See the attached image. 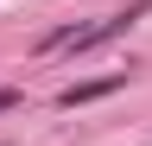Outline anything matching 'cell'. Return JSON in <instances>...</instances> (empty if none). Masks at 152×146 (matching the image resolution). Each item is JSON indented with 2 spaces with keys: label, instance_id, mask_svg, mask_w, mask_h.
I'll use <instances>...</instances> for the list:
<instances>
[{
  "label": "cell",
  "instance_id": "6da1fadb",
  "mask_svg": "<svg viewBox=\"0 0 152 146\" xmlns=\"http://www.w3.org/2000/svg\"><path fill=\"white\" fill-rule=\"evenodd\" d=\"M114 89H127V70H114V76H95V83H70L64 95V108H83V102H95V95H114Z\"/></svg>",
  "mask_w": 152,
  "mask_h": 146
},
{
  "label": "cell",
  "instance_id": "7a4b0ae2",
  "mask_svg": "<svg viewBox=\"0 0 152 146\" xmlns=\"http://www.w3.org/2000/svg\"><path fill=\"white\" fill-rule=\"evenodd\" d=\"M7 108H19V89H0V114H7Z\"/></svg>",
  "mask_w": 152,
  "mask_h": 146
}]
</instances>
